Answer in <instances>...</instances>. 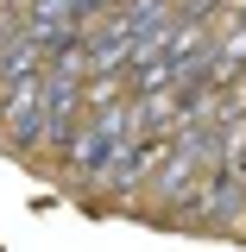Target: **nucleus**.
I'll list each match as a JSON object with an SVG mask.
<instances>
[{
    "label": "nucleus",
    "mask_w": 246,
    "mask_h": 252,
    "mask_svg": "<svg viewBox=\"0 0 246 252\" xmlns=\"http://www.w3.org/2000/svg\"><path fill=\"white\" fill-rule=\"evenodd\" d=\"M183 220H202V227H240V220H246V177L221 164L215 177L202 183V195L189 202Z\"/></svg>",
    "instance_id": "obj_2"
},
{
    "label": "nucleus",
    "mask_w": 246,
    "mask_h": 252,
    "mask_svg": "<svg viewBox=\"0 0 246 252\" xmlns=\"http://www.w3.org/2000/svg\"><path fill=\"white\" fill-rule=\"evenodd\" d=\"M44 114H51L44 76L6 89V101H0V132H6V145H13V152H38V145H44Z\"/></svg>",
    "instance_id": "obj_1"
},
{
    "label": "nucleus",
    "mask_w": 246,
    "mask_h": 252,
    "mask_svg": "<svg viewBox=\"0 0 246 252\" xmlns=\"http://www.w3.org/2000/svg\"><path fill=\"white\" fill-rule=\"evenodd\" d=\"M145 170H158V139H126L120 152H114V164L101 170V189L107 195H133Z\"/></svg>",
    "instance_id": "obj_3"
},
{
    "label": "nucleus",
    "mask_w": 246,
    "mask_h": 252,
    "mask_svg": "<svg viewBox=\"0 0 246 252\" xmlns=\"http://www.w3.org/2000/svg\"><path fill=\"white\" fill-rule=\"evenodd\" d=\"M19 38H26V13L0 6V51H6V44H19Z\"/></svg>",
    "instance_id": "obj_5"
},
{
    "label": "nucleus",
    "mask_w": 246,
    "mask_h": 252,
    "mask_svg": "<svg viewBox=\"0 0 246 252\" xmlns=\"http://www.w3.org/2000/svg\"><path fill=\"white\" fill-rule=\"evenodd\" d=\"M32 76H44V44L26 32L19 44L0 51V89H19V82H32Z\"/></svg>",
    "instance_id": "obj_4"
}]
</instances>
